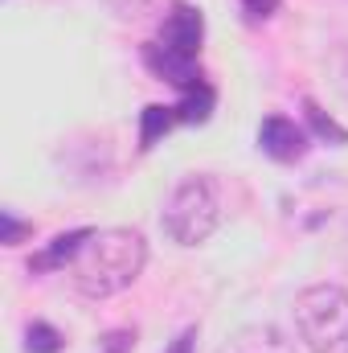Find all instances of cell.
Masks as SVG:
<instances>
[{
  "label": "cell",
  "instance_id": "cell-1",
  "mask_svg": "<svg viewBox=\"0 0 348 353\" xmlns=\"http://www.w3.org/2000/svg\"><path fill=\"white\" fill-rule=\"evenodd\" d=\"M148 263V243L140 230H94L70 263V283L87 300H111L140 279Z\"/></svg>",
  "mask_w": 348,
  "mask_h": 353
},
{
  "label": "cell",
  "instance_id": "cell-2",
  "mask_svg": "<svg viewBox=\"0 0 348 353\" xmlns=\"http://www.w3.org/2000/svg\"><path fill=\"white\" fill-rule=\"evenodd\" d=\"M295 329L312 353H348V292L316 283L295 296Z\"/></svg>",
  "mask_w": 348,
  "mask_h": 353
},
{
  "label": "cell",
  "instance_id": "cell-3",
  "mask_svg": "<svg viewBox=\"0 0 348 353\" xmlns=\"http://www.w3.org/2000/svg\"><path fill=\"white\" fill-rule=\"evenodd\" d=\"M160 222H164L168 239L180 243V247L205 243L217 230V222H221V193H217V185L201 173L184 176L173 193H168Z\"/></svg>",
  "mask_w": 348,
  "mask_h": 353
},
{
  "label": "cell",
  "instance_id": "cell-4",
  "mask_svg": "<svg viewBox=\"0 0 348 353\" xmlns=\"http://www.w3.org/2000/svg\"><path fill=\"white\" fill-rule=\"evenodd\" d=\"M259 148L279 165L303 161L307 157V132L295 128V119H287V115H266L259 128Z\"/></svg>",
  "mask_w": 348,
  "mask_h": 353
},
{
  "label": "cell",
  "instance_id": "cell-5",
  "mask_svg": "<svg viewBox=\"0 0 348 353\" xmlns=\"http://www.w3.org/2000/svg\"><path fill=\"white\" fill-rule=\"evenodd\" d=\"M144 62H148V70H152L156 79H164V83H173V87H180V90H188V87L201 83V74H197V58L180 54V50L164 46V41L144 46Z\"/></svg>",
  "mask_w": 348,
  "mask_h": 353
},
{
  "label": "cell",
  "instance_id": "cell-6",
  "mask_svg": "<svg viewBox=\"0 0 348 353\" xmlns=\"http://www.w3.org/2000/svg\"><path fill=\"white\" fill-rule=\"evenodd\" d=\"M201 37H205V17L193 4H176L168 12V21H164V29H160V41L180 50V54H188V58H197Z\"/></svg>",
  "mask_w": 348,
  "mask_h": 353
},
{
  "label": "cell",
  "instance_id": "cell-7",
  "mask_svg": "<svg viewBox=\"0 0 348 353\" xmlns=\"http://www.w3.org/2000/svg\"><path fill=\"white\" fill-rule=\"evenodd\" d=\"M90 234H94V230H87V226H83V230H66V234H58L41 255H33V263L29 267H33V271H58V267H70L74 259H78V251L90 243Z\"/></svg>",
  "mask_w": 348,
  "mask_h": 353
},
{
  "label": "cell",
  "instance_id": "cell-8",
  "mask_svg": "<svg viewBox=\"0 0 348 353\" xmlns=\"http://www.w3.org/2000/svg\"><path fill=\"white\" fill-rule=\"evenodd\" d=\"M221 353H291V345L283 341V333L274 325H250V329H242Z\"/></svg>",
  "mask_w": 348,
  "mask_h": 353
},
{
  "label": "cell",
  "instance_id": "cell-9",
  "mask_svg": "<svg viewBox=\"0 0 348 353\" xmlns=\"http://www.w3.org/2000/svg\"><path fill=\"white\" fill-rule=\"evenodd\" d=\"M176 123V107H164V103H148L144 111H140V148L148 152V148H156L164 136H168V128Z\"/></svg>",
  "mask_w": 348,
  "mask_h": 353
},
{
  "label": "cell",
  "instance_id": "cell-10",
  "mask_svg": "<svg viewBox=\"0 0 348 353\" xmlns=\"http://www.w3.org/2000/svg\"><path fill=\"white\" fill-rule=\"evenodd\" d=\"M213 103H217V94L209 83H197V87H188L180 94V103H176V119L180 123H205L209 115H213Z\"/></svg>",
  "mask_w": 348,
  "mask_h": 353
},
{
  "label": "cell",
  "instance_id": "cell-11",
  "mask_svg": "<svg viewBox=\"0 0 348 353\" xmlns=\"http://www.w3.org/2000/svg\"><path fill=\"white\" fill-rule=\"evenodd\" d=\"M303 115H307V128H312L320 140H328V144H336V148H340V144H348V132L336 123V119H332V115H328V111H320L312 99L303 103Z\"/></svg>",
  "mask_w": 348,
  "mask_h": 353
},
{
  "label": "cell",
  "instance_id": "cell-12",
  "mask_svg": "<svg viewBox=\"0 0 348 353\" xmlns=\"http://www.w3.org/2000/svg\"><path fill=\"white\" fill-rule=\"evenodd\" d=\"M62 345H66V337L45 321H33L25 329V353H62Z\"/></svg>",
  "mask_w": 348,
  "mask_h": 353
},
{
  "label": "cell",
  "instance_id": "cell-13",
  "mask_svg": "<svg viewBox=\"0 0 348 353\" xmlns=\"http://www.w3.org/2000/svg\"><path fill=\"white\" fill-rule=\"evenodd\" d=\"M25 234H33V226H29V222H21L12 210H0V243H4V247H17Z\"/></svg>",
  "mask_w": 348,
  "mask_h": 353
},
{
  "label": "cell",
  "instance_id": "cell-14",
  "mask_svg": "<svg viewBox=\"0 0 348 353\" xmlns=\"http://www.w3.org/2000/svg\"><path fill=\"white\" fill-rule=\"evenodd\" d=\"M131 341H135V333L115 329V333H107V337L98 341V353H131Z\"/></svg>",
  "mask_w": 348,
  "mask_h": 353
},
{
  "label": "cell",
  "instance_id": "cell-15",
  "mask_svg": "<svg viewBox=\"0 0 348 353\" xmlns=\"http://www.w3.org/2000/svg\"><path fill=\"white\" fill-rule=\"evenodd\" d=\"M242 12H246V21H266L279 12V0H242Z\"/></svg>",
  "mask_w": 348,
  "mask_h": 353
},
{
  "label": "cell",
  "instance_id": "cell-16",
  "mask_svg": "<svg viewBox=\"0 0 348 353\" xmlns=\"http://www.w3.org/2000/svg\"><path fill=\"white\" fill-rule=\"evenodd\" d=\"M193 345H197V329H184V333H176V341L164 353H193Z\"/></svg>",
  "mask_w": 348,
  "mask_h": 353
}]
</instances>
